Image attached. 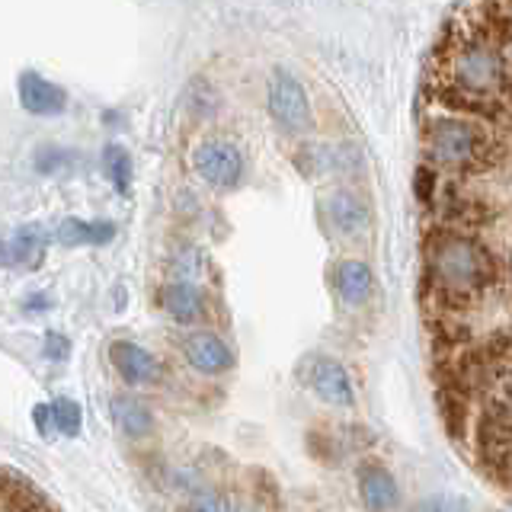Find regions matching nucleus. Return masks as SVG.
Returning a JSON list of instances; mask_svg holds the SVG:
<instances>
[{
	"label": "nucleus",
	"mask_w": 512,
	"mask_h": 512,
	"mask_svg": "<svg viewBox=\"0 0 512 512\" xmlns=\"http://www.w3.org/2000/svg\"><path fill=\"white\" fill-rule=\"evenodd\" d=\"M423 144L432 164L445 170H477L487 160V135L477 122L464 116H436L423 132Z\"/></svg>",
	"instance_id": "3"
},
{
	"label": "nucleus",
	"mask_w": 512,
	"mask_h": 512,
	"mask_svg": "<svg viewBox=\"0 0 512 512\" xmlns=\"http://www.w3.org/2000/svg\"><path fill=\"white\" fill-rule=\"evenodd\" d=\"M42 352H45L48 362H68V356H71V340L64 333H58V330H48L45 333V343H42Z\"/></svg>",
	"instance_id": "21"
},
{
	"label": "nucleus",
	"mask_w": 512,
	"mask_h": 512,
	"mask_svg": "<svg viewBox=\"0 0 512 512\" xmlns=\"http://www.w3.org/2000/svg\"><path fill=\"white\" fill-rule=\"evenodd\" d=\"M116 224L112 221H84V218H68L58 224L55 237L64 247H103L116 237Z\"/></svg>",
	"instance_id": "16"
},
{
	"label": "nucleus",
	"mask_w": 512,
	"mask_h": 512,
	"mask_svg": "<svg viewBox=\"0 0 512 512\" xmlns=\"http://www.w3.org/2000/svg\"><path fill=\"white\" fill-rule=\"evenodd\" d=\"M45 304H48V298H45V295H36V298H26V301H23V308H26L29 314H39V308H45Z\"/></svg>",
	"instance_id": "24"
},
{
	"label": "nucleus",
	"mask_w": 512,
	"mask_h": 512,
	"mask_svg": "<svg viewBox=\"0 0 512 512\" xmlns=\"http://www.w3.org/2000/svg\"><path fill=\"white\" fill-rule=\"evenodd\" d=\"M356 484H359V496L368 509H394L400 503V487L397 477L384 468L381 461H362L356 468Z\"/></svg>",
	"instance_id": "12"
},
{
	"label": "nucleus",
	"mask_w": 512,
	"mask_h": 512,
	"mask_svg": "<svg viewBox=\"0 0 512 512\" xmlns=\"http://www.w3.org/2000/svg\"><path fill=\"white\" fill-rule=\"evenodd\" d=\"M16 93H20V106L29 116L52 119L68 109V90L58 87L55 80L42 77L39 71H23L20 80H16Z\"/></svg>",
	"instance_id": "9"
},
{
	"label": "nucleus",
	"mask_w": 512,
	"mask_h": 512,
	"mask_svg": "<svg viewBox=\"0 0 512 512\" xmlns=\"http://www.w3.org/2000/svg\"><path fill=\"white\" fill-rule=\"evenodd\" d=\"M52 503L29 484L26 477H20L13 468H4V512L16 509H48Z\"/></svg>",
	"instance_id": "17"
},
{
	"label": "nucleus",
	"mask_w": 512,
	"mask_h": 512,
	"mask_svg": "<svg viewBox=\"0 0 512 512\" xmlns=\"http://www.w3.org/2000/svg\"><path fill=\"white\" fill-rule=\"evenodd\" d=\"M266 106L269 116L285 135H308L314 128V106L301 80L292 71H272L266 84Z\"/></svg>",
	"instance_id": "4"
},
{
	"label": "nucleus",
	"mask_w": 512,
	"mask_h": 512,
	"mask_svg": "<svg viewBox=\"0 0 512 512\" xmlns=\"http://www.w3.org/2000/svg\"><path fill=\"white\" fill-rule=\"evenodd\" d=\"M183 359L189 362V368H196L199 375H212V378L231 372L237 362L234 349L212 330L189 333L183 340Z\"/></svg>",
	"instance_id": "7"
},
{
	"label": "nucleus",
	"mask_w": 512,
	"mask_h": 512,
	"mask_svg": "<svg viewBox=\"0 0 512 512\" xmlns=\"http://www.w3.org/2000/svg\"><path fill=\"white\" fill-rule=\"evenodd\" d=\"M103 170L109 176L112 189L119 192V196H125L128 189H132V157H128V151L122 148V144H106L103 148Z\"/></svg>",
	"instance_id": "18"
},
{
	"label": "nucleus",
	"mask_w": 512,
	"mask_h": 512,
	"mask_svg": "<svg viewBox=\"0 0 512 512\" xmlns=\"http://www.w3.org/2000/svg\"><path fill=\"white\" fill-rule=\"evenodd\" d=\"M109 362L125 384H157L160 375H164L157 356H151L144 346L128 340H116L109 346Z\"/></svg>",
	"instance_id": "10"
},
{
	"label": "nucleus",
	"mask_w": 512,
	"mask_h": 512,
	"mask_svg": "<svg viewBox=\"0 0 512 512\" xmlns=\"http://www.w3.org/2000/svg\"><path fill=\"white\" fill-rule=\"evenodd\" d=\"M426 276L452 304L474 301L496 282V260L493 253L471 234H436L426 247Z\"/></svg>",
	"instance_id": "2"
},
{
	"label": "nucleus",
	"mask_w": 512,
	"mask_h": 512,
	"mask_svg": "<svg viewBox=\"0 0 512 512\" xmlns=\"http://www.w3.org/2000/svg\"><path fill=\"white\" fill-rule=\"evenodd\" d=\"M192 170L212 189H234L247 173V160L228 138H202L189 154Z\"/></svg>",
	"instance_id": "5"
},
{
	"label": "nucleus",
	"mask_w": 512,
	"mask_h": 512,
	"mask_svg": "<svg viewBox=\"0 0 512 512\" xmlns=\"http://www.w3.org/2000/svg\"><path fill=\"white\" fill-rule=\"evenodd\" d=\"M493 420H500L503 426L512 429V365L500 368L490 381V413Z\"/></svg>",
	"instance_id": "19"
},
{
	"label": "nucleus",
	"mask_w": 512,
	"mask_h": 512,
	"mask_svg": "<svg viewBox=\"0 0 512 512\" xmlns=\"http://www.w3.org/2000/svg\"><path fill=\"white\" fill-rule=\"evenodd\" d=\"M416 199L420 202H432V189H436V173H432L429 167H420L416 170Z\"/></svg>",
	"instance_id": "23"
},
{
	"label": "nucleus",
	"mask_w": 512,
	"mask_h": 512,
	"mask_svg": "<svg viewBox=\"0 0 512 512\" xmlns=\"http://www.w3.org/2000/svg\"><path fill=\"white\" fill-rule=\"evenodd\" d=\"M45 244H48V234L42 228H36V224L16 228L4 244V263L10 269H20V272L39 269L45 260Z\"/></svg>",
	"instance_id": "14"
},
{
	"label": "nucleus",
	"mask_w": 512,
	"mask_h": 512,
	"mask_svg": "<svg viewBox=\"0 0 512 512\" xmlns=\"http://www.w3.org/2000/svg\"><path fill=\"white\" fill-rule=\"evenodd\" d=\"M324 215L340 237H362L372 228V208L352 189H333L324 199Z\"/></svg>",
	"instance_id": "8"
},
{
	"label": "nucleus",
	"mask_w": 512,
	"mask_h": 512,
	"mask_svg": "<svg viewBox=\"0 0 512 512\" xmlns=\"http://www.w3.org/2000/svg\"><path fill=\"white\" fill-rule=\"evenodd\" d=\"M333 288L343 304L362 308V304H368L375 295V272L365 260H356V256H352V260H340L333 269Z\"/></svg>",
	"instance_id": "13"
},
{
	"label": "nucleus",
	"mask_w": 512,
	"mask_h": 512,
	"mask_svg": "<svg viewBox=\"0 0 512 512\" xmlns=\"http://www.w3.org/2000/svg\"><path fill=\"white\" fill-rule=\"evenodd\" d=\"M298 375L314 391V397L324 400L327 407H336V410L356 407V384H352V378L343 368V362H336L333 356H308V359H301Z\"/></svg>",
	"instance_id": "6"
},
{
	"label": "nucleus",
	"mask_w": 512,
	"mask_h": 512,
	"mask_svg": "<svg viewBox=\"0 0 512 512\" xmlns=\"http://www.w3.org/2000/svg\"><path fill=\"white\" fill-rule=\"evenodd\" d=\"M439 77L445 93L461 106H496L512 90V64L496 32L468 26L448 36L439 52Z\"/></svg>",
	"instance_id": "1"
},
{
	"label": "nucleus",
	"mask_w": 512,
	"mask_h": 512,
	"mask_svg": "<svg viewBox=\"0 0 512 512\" xmlns=\"http://www.w3.org/2000/svg\"><path fill=\"white\" fill-rule=\"evenodd\" d=\"M109 413L116 429L128 439H148L154 432V413L135 394H116L109 400Z\"/></svg>",
	"instance_id": "15"
},
{
	"label": "nucleus",
	"mask_w": 512,
	"mask_h": 512,
	"mask_svg": "<svg viewBox=\"0 0 512 512\" xmlns=\"http://www.w3.org/2000/svg\"><path fill=\"white\" fill-rule=\"evenodd\" d=\"M32 423H36V429H39V436H42V439H52L55 432H58L52 404H36V407H32Z\"/></svg>",
	"instance_id": "22"
},
{
	"label": "nucleus",
	"mask_w": 512,
	"mask_h": 512,
	"mask_svg": "<svg viewBox=\"0 0 512 512\" xmlns=\"http://www.w3.org/2000/svg\"><path fill=\"white\" fill-rule=\"evenodd\" d=\"M160 308H164L167 317L176 320V324H196L205 314V292L196 279L176 276L160 288Z\"/></svg>",
	"instance_id": "11"
},
{
	"label": "nucleus",
	"mask_w": 512,
	"mask_h": 512,
	"mask_svg": "<svg viewBox=\"0 0 512 512\" xmlns=\"http://www.w3.org/2000/svg\"><path fill=\"white\" fill-rule=\"evenodd\" d=\"M52 410H55V423L61 436H71V439L80 436V429H84V410H80V404H74L68 397H58L52 400Z\"/></svg>",
	"instance_id": "20"
}]
</instances>
